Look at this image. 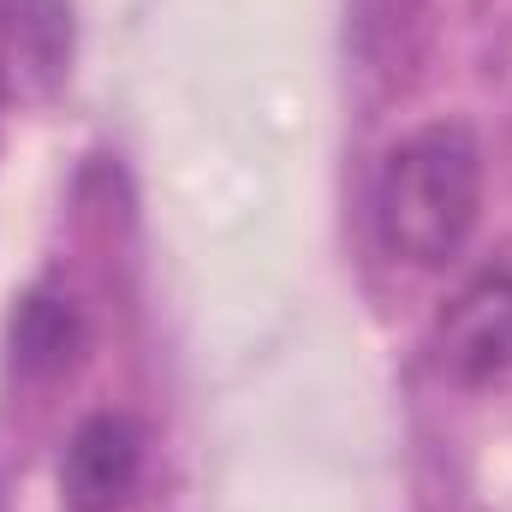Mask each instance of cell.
I'll return each instance as SVG.
<instances>
[{"label": "cell", "mask_w": 512, "mask_h": 512, "mask_svg": "<svg viewBox=\"0 0 512 512\" xmlns=\"http://www.w3.org/2000/svg\"><path fill=\"white\" fill-rule=\"evenodd\" d=\"M6 346H12V370L36 376V382H54L66 370H78L90 334H84V316L72 298L60 292H30L6 328Z\"/></svg>", "instance_id": "5b68a950"}, {"label": "cell", "mask_w": 512, "mask_h": 512, "mask_svg": "<svg viewBox=\"0 0 512 512\" xmlns=\"http://www.w3.org/2000/svg\"><path fill=\"white\" fill-rule=\"evenodd\" d=\"M143 471V429L126 411H96L72 429L60 459V501L66 512H120Z\"/></svg>", "instance_id": "277c9868"}, {"label": "cell", "mask_w": 512, "mask_h": 512, "mask_svg": "<svg viewBox=\"0 0 512 512\" xmlns=\"http://www.w3.org/2000/svg\"><path fill=\"white\" fill-rule=\"evenodd\" d=\"M72 72L66 0H0V102L36 108Z\"/></svg>", "instance_id": "3957f363"}, {"label": "cell", "mask_w": 512, "mask_h": 512, "mask_svg": "<svg viewBox=\"0 0 512 512\" xmlns=\"http://www.w3.org/2000/svg\"><path fill=\"white\" fill-rule=\"evenodd\" d=\"M483 209V149L471 126L435 120L393 143L376 179V233L399 262L441 268L465 251Z\"/></svg>", "instance_id": "6da1fadb"}, {"label": "cell", "mask_w": 512, "mask_h": 512, "mask_svg": "<svg viewBox=\"0 0 512 512\" xmlns=\"http://www.w3.org/2000/svg\"><path fill=\"white\" fill-rule=\"evenodd\" d=\"M435 358L453 382L477 387L512 370V262L471 274L441 322H435Z\"/></svg>", "instance_id": "7a4b0ae2"}]
</instances>
